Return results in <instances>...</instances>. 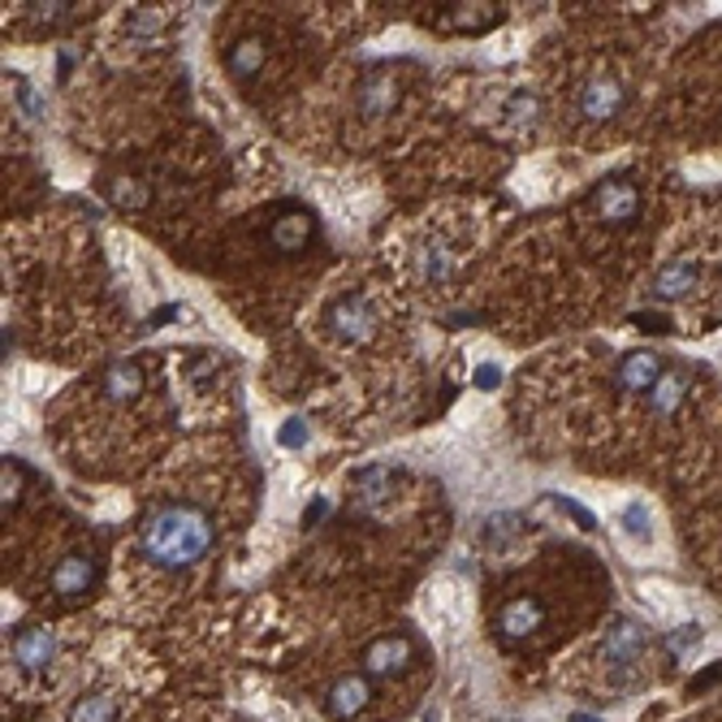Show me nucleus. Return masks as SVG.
Returning <instances> with one entry per match:
<instances>
[{
  "mask_svg": "<svg viewBox=\"0 0 722 722\" xmlns=\"http://www.w3.org/2000/svg\"><path fill=\"white\" fill-rule=\"evenodd\" d=\"M100 389H105L109 402H130V398L143 389V372H139V363H125V360L113 363V368L105 372Z\"/></svg>",
  "mask_w": 722,
  "mask_h": 722,
  "instance_id": "dca6fc26",
  "label": "nucleus"
},
{
  "mask_svg": "<svg viewBox=\"0 0 722 722\" xmlns=\"http://www.w3.org/2000/svg\"><path fill=\"white\" fill-rule=\"evenodd\" d=\"M411 658H416V649H411L407 636H381V640H372V645L363 649V666H368V675H381V679L402 675V671L411 666Z\"/></svg>",
  "mask_w": 722,
  "mask_h": 722,
  "instance_id": "39448f33",
  "label": "nucleus"
},
{
  "mask_svg": "<svg viewBox=\"0 0 722 722\" xmlns=\"http://www.w3.org/2000/svg\"><path fill=\"white\" fill-rule=\"evenodd\" d=\"M697 281H701L697 264H693V260H679V264H666V268L653 277V294H658L662 303H675V299H688V294L697 290Z\"/></svg>",
  "mask_w": 722,
  "mask_h": 722,
  "instance_id": "4468645a",
  "label": "nucleus"
},
{
  "mask_svg": "<svg viewBox=\"0 0 722 722\" xmlns=\"http://www.w3.org/2000/svg\"><path fill=\"white\" fill-rule=\"evenodd\" d=\"M593 213L605 226H627L640 213V191L631 178H605L602 186L593 191Z\"/></svg>",
  "mask_w": 722,
  "mask_h": 722,
  "instance_id": "f03ea898",
  "label": "nucleus"
},
{
  "mask_svg": "<svg viewBox=\"0 0 722 722\" xmlns=\"http://www.w3.org/2000/svg\"><path fill=\"white\" fill-rule=\"evenodd\" d=\"M631 321H636L645 334H666V329H671V321H662V316H653V312H636Z\"/></svg>",
  "mask_w": 722,
  "mask_h": 722,
  "instance_id": "cd10ccee",
  "label": "nucleus"
},
{
  "mask_svg": "<svg viewBox=\"0 0 722 722\" xmlns=\"http://www.w3.org/2000/svg\"><path fill=\"white\" fill-rule=\"evenodd\" d=\"M70 722H118V701L113 697H87L70 710Z\"/></svg>",
  "mask_w": 722,
  "mask_h": 722,
  "instance_id": "a211bd4d",
  "label": "nucleus"
},
{
  "mask_svg": "<svg viewBox=\"0 0 722 722\" xmlns=\"http://www.w3.org/2000/svg\"><path fill=\"white\" fill-rule=\"evenodd\" d=\"M477 385H481V389H489V385H497V368H489V363H484L481 372H477Z\"/></svg>",
  "mask_w": 722,
  "mask_h": 722,
  "instance_id": "7c9ffc66",
  "label": "nucleus"
},
{
  "mask_svg": "<svg viewBox=\"0 0 722 722\" xmlns=\"http://www.w3.org/2000/svg\"><path fill=\"white\" fill-rule=\"evenodd\" d=\"M571 722H602V719H593V714H571Z\"/></svg>",
  "mask_w": 722,
  "mask_h": 722,
  "instance_id": "2f4dec72",
  "label": "nucleus"
},
{
  "mask_svg": "<svg viewBox=\"0 0 722 722\" xmlns=\"http://www.w3.org/2000/svg\"><path fill=\"white\" fill-rule=\"evenodd\" d=\"M623 100H627L623 83H618L614 74H598V79H589L585 92H580V113L589 121H610L623 109Z\"/></svg>",
  "mask_w": 722,
  "mask_h": 722,
  "instance_id": "0eeeda50",
  "label": "nucleus"
},
{
  "mask_svg": "<svg viewBox=\"0 0 722 722\" xmlns=\"http://www.w3.org/2000/svg\"><path fill=\"white\" fill-rule=\"evenodd\" d=\"M356 489H360V502H363V506L381 502V497L389 493V468H368V472H360Z\"/></svg>",
  "mask_w": 722,
  "mask_h": 722,
  "instance_id": "aec40b11",
  "label": "nucleus"
},
{
  "mask_svg": "<svg viewBox=\"0 0 722 722\" xmlns=\"http://www.w3.org/2000/svg\"><path fill=\"white\" fill-rule=\"evenodd\" d=\"M113 200H118V204H125V208H134V204H147V191H139V186L125 178V182H118V186H113Z\"/></svg>",
  "mask_w": 722,
  "mask_h": 722,
  "instance_id": "a878e982",
  "label": "nucleus"
},
{
  "mask_svg": "<svg viewBox=\"0 0 722 722\" xmlns=\"http://www.w3.org/2000/svg\"><path fill=\"white\" fill-rule=\"evenodd\" d=\"M264 57H268V48H264V39H255V35H246V39H239V44L230 48V57H226V65H230V74H234V79H255V74L264 70Z\"/></svg>",
  "mask_w": 722,
  "mask_h": 722,
  "instance_id": "f3484780",
  "label": "nucleus"
},
{
  "mask_svg": "<svg viewBox=\"0 0 722 722\" xmlns=\"http://www.w3.org/2000/svg\"><path fill=\"white\" fill-rule=\"evenodd\" d=\"M455 9H459V13H450V22H455V26H468V31H481V26L502 17L497 4H455Z\"/></svg>",
  "mask_w": 722,
  "mask_h": 722,
  "instance_id": "6ab92c4d",
  "label": "nucleus"
},
{
  "mask_svg": "<svg viewBox=\"0 0 722 722\" xmlns=\"http://www.w3.org/2000/svg\"><path fill=\"white\" fill-rule=\"evenodd\" d=\"M277 442H281V446H290V450L308 446V429H303V420H286V424H281V433H277Z\"/></svg>",
  "mask_w": 722,
  "mask_h": 722,
  "instance_id": "b1692460",
  "label": "nucleus"
},
{
  "mask_svg": "<svg viewBox=\"0 0 722 722\" xmlns=\"http://www.w3.org/2000/svg\"><path fill=\"white\" fill-rule=\"evenodd\" d=\"M268 242H273L277 251H286V255L303 251V246L312 242V217H308L303 208H290V213L273 217V226H268Z\"/></svg>",
  "mask_w": 722,
  "mask_h": 722,
  "instance_id": "ddd939ff",
  "label": "nucleus"
},
{
  "mask_svg": "<svg viewBox=\"0 0 722 722\" xmlns=\"http://www.w3.org/2000/svg\"><path fill=\"white\" fill-rule=\"evenodd\" d=\"M649 645V627L640 618H618L602 640V658L610 666H631Z\"/></svg>",
  "mask_w": 722,
  "mask_h": 722,
  "instance_id": "20e7f679",
  "label": "nucleus"
},
{
  "mask_svg": "<svg viewBox=\"0 0 722 722\" xmlns=\"http://www.w3.org/2000/svg\"><path fill=\"white\" fill-rule=\"evenodd\" d=\"M368 701H372V684H368V675H338L334 684H329V697H325V710L334 714V719H356L368 710Z\"/></svg>",
  "mask_w": 722,
  "mask_h": 722,
  "instance_id": "6e6552de",
  "label": "nucleus"
},
{
  "mask_svg": "<svg viewBox=\"0 0 722 722\" xmlns=\"http://www.w3.org/2000/svg\"><path fill=\"white\" fill-rule=\"evenodd\" d=\"M666 368L658 360V351H627L623 360H618V389H627V394H649L653 385H658V376H662Z\"/></svg>",
  "mask_w": 722,
  "mask_h": 722,
  "instance_id": "9b49d317",
  "label": "nucleus"
},
{
  "mask_svg": "<svg viewBox=\"0 0 722 722\" xmlns=\"http://www.w3.org/2000/svg\"><path fill=\"white\" fill-rule=\"evenodd\" d=\"M545 623V610L537 598H510V602L497 610V631L502 640H528L532 631H541Z\"/></svg>",
  "mask_w": 722,
  "mask_h": 722,
  "instance_id": "9d476101",
  "label": "nucleus"
},
{
  "mask_svg": "<svg viewBox=\"0 0 722 722\" xmlns=\"http://www.w3.org/2000/svg\"><path fill=\"white\" fill-rule=\"evenodd\" d=\"M356 105H360L363 118H385V113H394V105H398V79L385 74V70H372L360 83V92H356Z\"/></svg>",
  "mask_w": 722,
  "mask_h": 722,
  "instance_id": "f8f14e48",
  "label": "nucleus"
},
{
  "mask_svg": "<svg viewBox=\"0 0 722 722\" xmlns=\"http://www.w3.org/2000/svg\"><path fill=\"white\" fill-rule=\"evenodd\" d=\"M455 273V255H450V246H442V242H429V251H424V277H433V281H446Z\"/></svg>",
  "mask_w": 722,
  "mask_h": 722,
  "instance_id": "412c9836",
  "label": "nucleus"
},
{
  "mask_svg": "<svg viewBox=\"0 0 722 722\" xmlns=\"http://www.w3.org/2000/svg\"><path fill=\"white\" fill-rule=\"evenodd\" d=\"M325 321H329V329H334L342 342H368V338L376 334V312H372V303L360 299V294L338 299V303L325 312Z\"/></svg>",
  "mask_w": 722,
  "mask_h": 722,
  "instance_id": "7ed1b4c3",
  "label": "nucleus"
},
{
  "mask_svg": "<svg viewBox=\"0 0 722 722\" xmlns=\"http://www.w3.org/2000/svg\"><path fill=\"white\" fill-rule=\"evenodd\" d=\"M96 563L87 558V554H65L57 567H52V593L57 598H87L92 589H96Z\"/></svg>",
  "mask_w": 722,
  "mask_h": 722,
  "instance_id": "423d86ee",
  "label": "nucleus"
},
{
  "mask_svg": "<svg viewBox=\"0 0 722 722\" xmlns=\"http://www.w3.org/2000/svg\"><path fill=\"white\" fill-rule=\"evenodd\" d=\"M558 506H563V510H567V515H571L580 528H598V524H593V515H589L585 506H576V502H567V497H558Z\"/></svg>",
  "mask_w": 722,
  "mask_h": 722,
  "instance_id": "c85d7f7f",
  "label": "nucleus"
},
{
  "mask_svg": "<svg viewBox=\"0 0 722 722\" xmlns=\"http://www.w3.org/2000/svg\"><path fill=\"white\" fill-rule=\"evenodd\" d=\"M17 497H22V468L17 464H4L0 468V502H4V510H13Z\"/></svg>",
  "mask_w": 722,
  "mask_h": 722,
  "instance_id": "5701e85b",
  "label": "nucleus"
},
{
  "mask_svg": "<svg viewBox=\"0 0 722 722\" xmlns=\"http://www.w3.org/2000/svg\"><path fill=\"white\" fill-rule=\"evenodd\" d=\"M213 537H217L213 519L200 506H186V502L156 506L139 528L143 554L165 571H182V567L200 563L213 550Z\"/></svg>",
  "mask_w": 722,
  "mask_h": 722,
  "instance_id": "f257e3e1",
  "label": "nucleus"
},
{
  "mask_svg": "<svg viewBox=\"0 0 722 722\" xmlns=\"http://www.w3.org/2000/svg\"><path fill=\"white\" fill-rule=\"evenodd\" d=\"M697 640H701V627H697V623H684V627H679V631L671 636V653L679 658V653H688V649H693Z\"/></svg>",
  "mask_w": 722,
  "mask_h": 722,
  "instance_id": "393cba45",
  "label": "nucleus"
},
{
  "mask_svg": "<svg viewBox=\"0 0 722 722\" xmlns=\"http://www.w3.org/2000/svg\"><path fill=\"white\" fill-rule=\"evenodd\" d=\"M31 9H35V22H57V17H65V9H70V4L48 0V4H31Z\"/></svg>",
  "mask_w": 722,
  "mask_h": 722,
  "instance_id": "bb28decb",
  "label": "nucleus"
},
{
  "mask_svg": "<svg viewBox=\"0 0 722 722\" xmlns=\"http://www.w3.org/2000/svg\"><path fill=\"white\" fill-rule=\"evenodd\" d=\"M684 394H688V372L666 368V372L658 376V385L649 389V407H653V416H671V411L684 402Z\"/></svg>",
  "mask_w": 722,
  "mask_h": 722,
  "instance_id": "2eb2a0df",
  "label": "nucleus"
},
{
  "mask_svg": "<svg viewBox=\"0 0 722 722\" xmlns=\"http://www.w3.org/2000/svg\"><path fill=\"white\" fill-rule=\"evenodd\" d=\"M57 658V636L48 627H22L13 636V662L22 671H48Z\"/></svg>",
  "mask_w": 722,
  "mask_h": 722,
  "instance_id": "1a4fd4ad",
  "label": "nucleus"
},
{
  "mask_svg": "<svg viewBox=\"0 0 722 722\" xmlns=\"http://www.w3.org/2000/svg\"><path fill=\"white\" fill-rule=\"evenodd\" d=\"M17 100H22V109H26L31 118H39V100L31 96V87H17Z\"/></svg>",
  "mask_w": 722,
  "mask_h": 722,
  "instance_id": "c756f323",
  "label": "nucleus"
},
{
  "mask_svg": "<svg viewBox=\"0 0 722 722\" xmlns=\"http://www.w3.org/2000/svg\"><path fill=\"white\" fill-rule=\"evenodd\" d=\"M623 528H627V537H636L640 545H649V541H653V528H649V510H645L640 502H631V506L623 510Z\"/></svg>",
  "mask_w": 722,
  "mask_h": 722,
  "instance_id": "4be33fe9",
  "label": "nucleus"
}]
</instances>
